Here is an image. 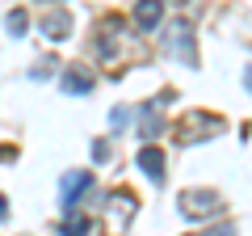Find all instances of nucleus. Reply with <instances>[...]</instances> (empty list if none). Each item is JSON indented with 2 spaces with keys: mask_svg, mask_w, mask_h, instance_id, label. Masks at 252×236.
<instances>
[{
  "mask_svg": "<svg viewBox=\"0 0 252 236\" xmlns=\"http://www.w3.org/2000/svg\"><path fill=\"white\" fill-rule=\"evenodd\" d=\"M223 131V118L219 114H206V110H189L185 118L177 122V144L189 148V144H202V139H215Z\"/></svg>",
  "mask_w": 252,
  "mask_h": 236,
  "instance_id": "f257e3e1",
  "label": "nucleus"
},
{
  "mask_svg": "<svg viewBox=\"0 0 252 236\" xmlns=\"http://www.w3.org/2000/svg\"><path fill=\"white\" fill-rule=\"evenodd\" d=\"M177 207H181V215H185V219H210V215L223 211V198H219L215 190H185Z\"/></svg>",
  "mask_w": 252,
  "mask_h": 236,
  "instance_id": "f03ea898",
  "label": "nucleus"
},
{
  "mask_svg": "<svg viewBox=\"0 0 252 236\" xmlns=\"http://www.w3.org/2000/svg\"><path fill=\"white\" fill-rule=\"evenodd\" d=\"M168 51L181 55L189 68H198V46H193V26L189 21H172L168 26Z\"/></svg>",
  "mask_w": 252,
  "mask_h": 236,
  "instance_id": "7ed1b4c3",
  "label": "nucleus"
},
{
  "mask_svg": "<svg viewBox=\"0 0 252 236\" xmlns=\"http://www.w3.org/2000/svg\"><path fill=\"white\" fill-rule=\"evenodd\" d=\"M89 190H93V173H67V177H63V186H59L63 207L72 211L76 202H80V194H89Z\"/></svg>",
  "mask_w": 252,
  "mask_h": 236,
  "instance_id": "20e7f679",
  "label": "nucleus"
},
{
  "mask_svg": "<svg viewBox=\"0 0 252 236\" xmlns=\"http://www.w3.org/2000/svg\"><path fill=\"white\" fill-rule=\"evenodd\" d=\"M42 34L51 38V42L72 38V13H67V9H51V13L42 17Z\"/></svg>",
  "mask_w": 252,
  "mask_h": 236,
  "instance_id": "39448f33",
  "label": "nucleus"
},
{
  "mask_svg": "<svg viewBox=\"0 0 252 236\" xmlns=\"http://www.w3.org/2000/svg\"><path fill=\"white\" fill-rule=\"evenodd\" d=\"M160 17H164V0H139L135 4V26L147 30V34L160 26Z\"/></svg>",
  "mask_w": 252,
  "mask_h": 236,
  "instance_id": "423d86ee",
  "label": "nucleus"
},
{
  "mask_svg": "<svg viewBox=\"0 0 252 236\" xmlns=\"http://www.w3.org/2000/svg\"><path fill=\"white\" fill-rule=\"evenodd\" d=\"M139 169H143L147 177H152V186H164V152H160L156 144L139 152Z\"/></svg>",
  "mask_w": 252,
  "mask_h": 236,
  "instance_id": "0eeeda50",
  "label": "nucleus"
},
{
  "mask_svg": "<svg viewBox=\"0 0 252 236\" xmlns=\"http://www.w3.org/2000/svg\"><path fill=\"white\" fill-rule=\"evenodd\" d=\"M93 72H84V68H67V76H63V93L67 97H80V93H93Z\"/></svg>",
  "mask_w": 252,
  "mask_h": 236,
  "instance_id": "6e6552de",
  "label": "nucleus"
},
{
  "mask_svg": "<svg viewBox=\"0 0 252 236\" xmlns=\"http://www.w3.org/2000/svg\"><path fill=\"white\" fill-rule=\"evenodd\" d=\"M160 131H164V118H160V106H147L143 110V114H139V135H143V139H156V135H160Z\"/></svg>",
  "mask_w": 252,
  "mask_h": 236,
  "instance_id": "1a4fd4ad",
  "label": "nucleus"
},
{
  "mask_svg": "<svg viewBox=\"0 0 252 236\" xmlns=\"http://www.w3.org/2000/svg\"><path fill=\"white\" fill-rule=\"evenodd\" d=\"M4 26H9V34L21 38V34H26V26H30V13H26V9H13L9 17H4Z\"/></svg>",
  "mask_w": 252,
  "mask_h": 236,
  "instance_id": "9d476101",
  "label": "nucleus"
},
{
  "mask_svg": "<svg viewBox=\"0 0 252 236\" xmlns=\"http://www.w3.org/2000/svg\"><path fill=\"white\" fill-rule=\"evenodd\" d=\"M89 228H93V219H84V215H67L63 232H67V236H76V232H89Z\"/></svg>",
  "mask_w": 252,
  "mask_h": 236,
  "instance_id": "9b49d317",
  "label": "nucleus"
},
{
  "mask_svg": "<svg viewBox=\"0 0 252 236\" xmlns=\"http://www.w3.org/2000/svg\"><path fill=\"white\" fill-rule=\"evenodd\" d=\"M109 122H114V127H118V131H122V127H126V122H130V110H114V114H109Z\"/></svg>",
  "mask_w": 252,
  "mask_h": 236,
  "instance_id": "f8f14e48",
  "label": "nucleus"
},
{
  "mask_svg": "<svg viewBox=\"0 0 252 236\" xmlns=\"http://www.w3.org/2000/svg\"><path fill=\"white\" fill-rule=\"evenodd\" d=\"M93 160H109V144H105V139L93 144Z\"/></svg>",
  "mask_w": 252,
  "mask_h": 236,
  "instance_id": "ddd939ff",
  "label": "nucleus"
},
{
  "mask_svg": "<svg viewBox=\"0 0 252 236\" xmlns=\"http://www.w3.org/2000/svg\"><path fill=\"white\" fill-rule=\"evenodd\" d=\"M244 84H248V93H252V64H248V72H244Z\"/></svg>",
  "mask_w": 252,
  "mask_h": 236,
  "instance_id": "4468645a",
  "label": "nucleus"
},
{
  "mask_svg": "<svg viewBox=\"0 0 252 236\" xmlns=\"http://www.w3.org/2000/svg\"><path fill=\"white\" fill-rule=\"evenodd\" d=\"M4 215H9V202H4V198H0V219H4Z\"/></svg>",
  "mask_w": 252,
  "mask_h": 236,
  "instance_id": "2eb2a0df",
  "label": "nucleus"
},
{
  "mask_svg": "<svg viewBox=\"0 0 252 236\" xmlns=\"http://www.w3.org/2000/svg\"><path fill=\"white\" fill-rule=\"evenodd\" d=\"M46 4H51V0H46ZM55 4H59V0H55Z\"/></svg>",
  "mask_w": 252,
  "mask_h": 236,
  "instance_id": "dca6fc26",
  "label": "nucleus"
},
{
  "mask_svg": "<svg viewBox=\"0 0 252 236\" xmlns=\"http://www.w3.org/2000/svg\"><path fill=\"white\" fill-rule=\"evenodd\" d=\"M177 4H185V0H177Z\"/></svg>",
  "mask_w": 252,
  "mask_h": 236,
  "instance_id": "f3484780",
  "label": "nucleus"
}]
</instances>
